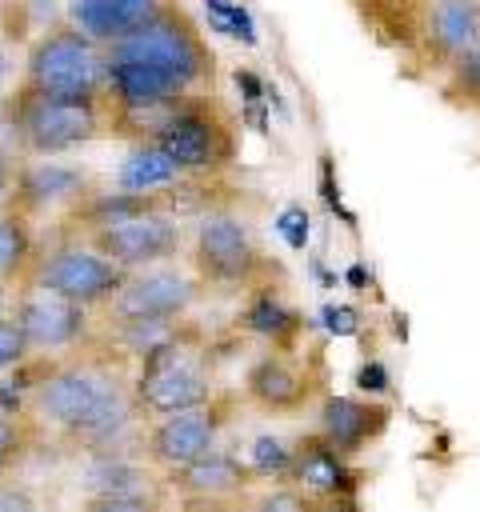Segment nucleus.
I'll return each instance as SVG.
<instances>
[{
    "label": "nucleus",
    "mask_w": 480,
    "mask_h": 512,
    "mask_svg": "<svg viewBox=\"0 0 480 512\" xmlns=\"http://www.w3.org/2000/svg\"><path fill=\"white\" fill-rule=\"evenodd\" d=\"M328 392V360L320 344L300 348H264L248 360L240 376V396L248 412L272 416V420H296L308 416L320 396Z\"/></svg>",
    "instance_id": "nucleus-9"
},
{
    "label": "nucleus",
    "mask_w": 480,
    "mask_h": 512,
    "mask_svg": "<svg viewBox=\"0 0 480 512\" xmlns=\"http://www.w3.org/2000/svg\"><path fill=\"white\" fill-rule=\"evenodd\" d=\"M300 492L316 500V508H356V492L364 484V472L352 464V456L336 452L324 436L312 428L292 440V468L284 476Z\"/></svg>",
    "instance_id": "nucleus-17"
},
{
    "label": "nucleus",
    "mask_w": 480,
    "mask_h": 512,
    "mask_svg": "<svg viewBox=\"0 0 480 512\" xmlns=\"http://www.w3.org/2000/svg\"><path fill=\"white\" fill-rule=\"evenodd\" d=\"M104 120L108 136L148 140L152 128L188 96L216 88V48L184 0H172L140 32L104 44Z\"/></svg>",
    "instance_id": "nucleus-2"
},
{
    "label": "nucleus",
    "mask_w": 480,
    "mask_h": 512,
    "mask_svg": "<svg viewBox=\"0 0 480 512\" xmlns=\"http://www.w3.org/2000/svg\"><path fill=\"white\" fill-rule=\"evenodd\" d=\"M232 344H236L232 336L212 332L196 316H188L168 340L136 356L132 388H136V404L144 420H156V416H168V412H180V408H192L216 396L224 388L220 364L228 360Z\"/></svg>",
    "instance_id": "nucleus-4"
},
{
    "label": "nucleus",
    "mask_w": 480,
    "mask_h": 512,
    "mask_svg": "<svg viewBox=\"0 0 480 512\" xmlns=\"http://www.w3.org/2000/svg\"><path fill=\"white\" fill-rule=\"evenodd\" d=\"M436 84L448 104H480V36L448 64V72Z\"/></svg>",
    "instance_id": "nucleus-24"
},
{
    "label": "nucleus",
    "mask_w": 480,
    "mask_h": 512,
    "mask_svg": "<svg viewBox=\"0 0 480 512\" xmlns=\"http://www.w3.org/2000/svg\"><path fill=\"white\" fill-rule=\"evenodd\" d=\"M84 240L96 252H104L112 264L132 272V268L176 260L188 248V228H184V216L152 208V212H140V216H128V220H116V224H108V228H100Z\"/></svg>",
    "instance_id": "nucleus-14"
},
{
    "label": "nucleus",
    "mask_w": 480,
    "mask_h": 512,
    "mask_svg": "<svg viewBox=\"0 0 480 512\" xmlns=\"http://www.w3.org/2000/svg\"><path fill=\"white\" fill-rule=\"evenodd\" d=\"M172 0H68L64 16L96 44H116L152 24Z\"/></svg>",
    "instance_id": "nucleus-20"
},
{
    "label": "nucleus",
    "mask_w": 480,
    "mask_h": 512,
    "mask_svg": "<svg viewBox=\"0 0 480 512\" xmlns=\"http://www.w3.org/2000/svg\"><path fill=\"white\" fill-rule=\"evenodd\" d=\"M244 460H248V468L256 472L260 484H276V480H284L288 468H292V440L264 432V436H256V440L248 444Z\"/></svg>",
    "instance_id": "nucleus-25"
},
{
    "label": "nucleus",
    "mask_w": 480,
    "mask_h": 512,
    "mask_svg": "<svg viewBox=\"0 0 480 512\" xmlns=\"http://www.w3.org/2000/svg\"><path fill=\"white\" fill-rule=\"evenodd\" d=\"M236 332L260 340L264 348H300L308 344L312 320L288 300V288H260L240 296Z\"/></svg>",
    "instance_id": "nucleus-19"
},
{
    "label": "nucleus",
    "mask_w": 480,
    "mask_h": 512,
    "mask_svg": "<svg viewBox=\"0 0 480 512\" xmlns=\"http://www.w3.org/2000/svg\"><path fill=\"white\" fill-rule=\"evenodd\" d=\"M272 228L284 236V244H288L292 252H304V248H308V236H312V216L304 212V204H288V208L272 220Z\"/></svg>",
    "instance_id": "nucleus-28"
},
{
    "label": "nucleus",
    "mask_w": 480,
    "mask_h": 512,
    "mask_svg": "<svg viewBox=\"0 0 480 512\" xmlns=\"http://www.w3.org/2000/svg\"><path fill=\"white\" fill-rule=\"evenodd\" d=\"M132 372L136 360L96 332L68 352H32L8 372V380L24 392V408L44 424L56 448L80 456H140V436L148 420L136 404Z\"/></svg>",
    "instance_id": "nucleus-1"
},
{
    "label": "nucleus",
    "mask_w": 480,
    "mask_h": 512,
    "mask_svg": "<svg viewBox=\"0 0 480 512\" xmlns=\"http://www.w3.org/2000/svg\"><path fill=\"white\" fill-rule=\"evenodd\" d=\"M172 492V500L188 504V508H220V504H248V496L260 488L256 472L248 468V460L232 448H224V440L216 448H208L204 456H196L184 468H172L160 476Z\"/></svg>",
    "instance_id": "nucleus-15"
},
{
    "label": "nucleus",
    "mask_w": 480,
    "mask_h": 512,
    "mask_svg": "<svg viewBox=\"0 0 480 512\" xmlns=\"http://www.w3.org/2000/svg\"><path fill=\"white\" fill-rule=\"evenodd\" d=\"M104 44H96L88 32H80L68 16L44 24L20 64L16 84H28L36 92L52 96H96L104 100Z\"/></svg>",
    "instance_id": "nucleus-10"
},
{
    "label": "nucleus",
    "mask_w": 480,
    "mask_h": 512,
    "mask_svg": "<svg viewBox=\"0 0 480 512\" xmlns=\"http://www.w3.org/2000/svg\"><path fill=\"white\" fill-rule=\"evenodd\" d=\"M12 148L16 156H68L100 136H108L104 100L96 96H52L28 84L8 92Z\"/></svg>",
    "instance_id": "nucleus-7"
},
{
    "label": "nucleus",
    "mask_w": 480,
    "mask_h": 512,
    "mask_svg": "<svg viewBox=\"0 0 480 512\" xmlns=\"http://www.w3.org/2000/svg\"><path fill=\"white\" fill-rule=\"evenodd\" d=\"M32 356L28 336L20 332V324L12 320V312H0V376H8L16 364H24Z\"/></svg>",
    "instance_id": "nucleus-27"
},
{
    "label": "nucleus",
    "mask_w": 480,
    "mask_h": 512,
    "mask_svg": "<svg viewBox=\"0 0 480 512\" xmlns=\"http://www.w3.org/2000/svg\"><path fill=\"white\" fill-rule=\"evenodd\" d=\"M4 304H12V284L8 280H0V312H4Z\"/></svg>",
    "instance_id": "nucleus-35"
},
{
    "label": "nucleus",
    "mask_w": 480,
    "mask_h": 512,
    "mask_svg": "<svg viewBox=\"0 0 480 512\" xmlns=\"http://www.w3.org/2000/svg\"><path fill=\"white\" fill-rule=\"evenodd\" d=\"M364 28L396 52L400 68L440 80L448 64L480 36V0H352Z\"/></svg>",
    "instance_id": "nucleus-3"
},
{
    "label": "nucleus",
    "mask_w": 480,
    "mask_h": 512,
    "mask_svg": "<svg viewBox=\"0 0 480 512\" xmlns=\"http://www.w3.org/2000/svg\"><path fill=\"white\" fill-rule=\"evenodd\" d=\"M0 156H16V148H12V120H8V92L0 96Z\"/></svg>",
    "instance_id": "nucleus-32"
},
{
    "label": "nucleus",
    "mask_w": 480,
    "mask_h": 512,
    "mask_svg": "<svg viewBox=\"0 0 480 512\" xmlns=\"http://www.w3.org/2000/svg\"><path fill=\"white\" fill-rule=\"evenodd\" d=\"M188 264L212 296H248L260 288H288V264L264 244V232L240 204L208 208L188 236Z\"/></svg>",
    "instance_id": "nucleus-5"
},
{
    "label": "nucleus",
    "mask_w": 480,
    "mask_h": 512,
    "mask_svg": "<svg viewBox=\"0 0 480 512\" xmlns=\"http://www.w3.org/2000/svg\"><path fill=\"white\" fill-rule=\"evenodd\" d=\"M180 180H184L180 164L152 140H132L128 156L112 172V184L124 192H160V188H172Z\"/></svg>",
    "instance_id": "nucleus-21"
},
{
    "label": "nucleus",
    "mask_w": 480,
    "mask_h": 512,
    "mask_svg": "<svg viewBox=\"0 0 480 512\" xmlns=\"http://www.w3.org/2000/svg\"><path fill=\"white\" fill-rule=\"evenodd\" d=\"M204 16H208V28L212 32H220L228 40H240L244 48H256L260 44L256 20L244 8V0H204Z\"/></svg>",
    "instance_id": "nucleus-26"
},
{
    "label": "nucleus",
    "mask_w": 480,
    "mask_h": 512,
    "mask_svg": "<svg viewBox=\"0 0 480 512\" xmlns=\"http://www.w3.org/2000/svg\"><path fill=\"white\" fill-rule=\"evenodd\" d=\"M4 4H8V0H0V16H4Z\"/></svg>",
    "instance_id": "nucleus-36"
},
{
    "label": "nucleus",
    "mask_w": 480,
    "mask_h": 512,
    "mask_svg": "<svg viewBox=\"0 0 480 512\" xmlns=\"http://www.w3.org/2000/svg\"><path fill=\"white\" fill-rule=\"evenodd\" d=\"M208 284L192 272V264H148V268H132L120 284V292L112 296V304L96 316H156V320H180L192 316L204 300H208Z\"/></svg>",
    "instance_id": "nucleus-13"
},
{
    "label": "nucleus",
    "mask_w": 480,
    "mask_h": 512,
    "mask_svg": "<svg viewBox=\"0 0 480 512\" xmlns=\"http://www.w3.org/2000/svg\"><path fill=\"white\" fill-rule=\"evenodd\" d=\"M12 76V52H8V44L0 40V84Z\"/></svg>",
    "instance_id": "nucleus-34"
},
{
    "label": "nucleus",
    "mask_w": 480,
    "mask_h": 512,
    "mask_svg": "<svg viewBox=\"0 0 480 512\" xmlns=\"http://www.w3.org/2000/svg\"><path fill=\"white\" fill-rule=\"evenodd\" d=\"M392 404L376 400V396H348V392H324L320 404L312 408V432L324 436L336 452L344 456H360L372 444L384 440V432L392 428Z\"/></svg>",
    "instance_id": "nucleus-18"
},
{
    "label": "nucleus",
    "mask_w": 480,
    "mask_h": 512,
    "mask_svg": "<svg viewBox=\"0 0 480 512\" xmlns=\"http://www.w3.org/2000/svg\"><path fill=\"white\" fill-rule=\"evenodd\" d=\"M12 320L28 336L32 352H68L96 336V312L44 288H12Z\"/></svg>",
    "instance_id": "nucleus-16"
},
{
    "label": "nucleus",
    "mask_w": 480,
    "mask_h": 512,
    "mask_svg": "<svg viewBox=\"0 0 480 512\" xmlns=\"http://www.w3.org/2000/svg\"><path fill=\"white\" fill-rule=\"evenodd\" d=\"M40 448H52L44 424L20 408V412H4L0 408V488L12 484V476L40 452Z\"/></svg>",
    "instance_id": "nucleus-22"
},
{
    "label": "nucleus",
    "mask_w": 480,
    "mask_h": 512,
    "mask_svg": "<svg viewBox=\"0 0 480 512\" xmlns=\"http://www.w3.org/2000/svg\"><path fill=\"white\" fill-rule=\"evenodd\" d=\"M320 320H324V328L336 332V336H356V332H360V312H356L352 304H328V308L320 312Z\"/></svg>",
    "instance_id": "nucleus-29"
},
{
    "label": "nucleus",
    "mask_w": 480,
    "mask_h": 512,
    "mask_svg": "<svg viewBox=\"0 0 480 512\" xmlns=\"http://www.w3.org/2000/svg\"><path fill=\"white\" fill-rule=\"evenodd\" d=\"M160 144L184 176H224L240 160L244 124L216 88L180 100L148 136Z\"/></svg>",
    "instance_id": "nucleus-6"
},
{
    "label": "nucleus",
    "mask_w": 480,
    "mask_h": 512,
    "mask_svg": "<svg viewBox=\"0 0 480 512\" xmlns=\"http://www.w3.org/2000/svg\"><path fill=\"white\" fill-rule=\"evenodd\" d=\"M32 248H36V228L24 216L0 208V280L16 284L32 260Z\"/></svg>",
    "instance_id": "nucleus-23"
},
{
    "label": "nucleus",
    "mask_w": 480,
    "mask_h": 512,
    "mask_svg": "<svg viewBox=\"0 0 480 512\" xmlns=\"http://www.w3.org/2000/svg\"><path fill=\"white\" fill-rule=\"evenodd\" d=\"M232 80H236V92H240L244 104H260V100H268V88H264V80H260L252 68H236Z\"/></svg>",
    "instance_id": "nucleus-31"
},
{
    "label": "nucleus",
    "mask_w": 480,
    "mask_h": 512,
    "mask_svg": "<svg viewBox=\"0 0 480 512\" xmlns=\"http://www.w3.org/2000/svg\"><path fill=\"white\" fill-rule=\"evenodd\" d=\"M244 408L248 404H244L240 388H220L204 404H192V408H180V412H168V416L148 420L144 424V436H140L144 464L156 476L192 464L196 456H204L208 448H216L224 440V432L240 420Z\"/></svg>",
    "instance_id": "nucleus-11"
},
{
    "label": "nucleus",
    "mask_w": 480,
    "mask_h": 512,
    "mask_svg": "<svg viewBox=\"0 0 480 512\" xmlns=\"http://www.w3.org/2000/svg\"><path fill=\"white\" fill-rule=\"evenodd\" d=\"M388 384H392V376H388V368H384L380 360H364V364H360V372H356V388H360V392L380 396V392H388Z\"/></svg>",
    "instance_id": "nucleus-30"
},
{
    "label": "nucleus",
    "mask_w": 480,
    "mask_h": 512,
    "mask_svg": "<svg viewBox=\"0 0 480 512\" xmlns=\"http://www.w3.org/2000/svg\"><path fill=\"white\" fill-rule=\"evenodd\" d=\"M16 164H20V156H0V200L8 196V188L16 180Z\"/></svg>",
    "instance_id": "nucleus-33"
},
{
    "label": "nucleus",
    "mask_w": 480,
    "mask_h": 512,
    "mask_svg": "<svg viewBox=\"0 0 480 512\" xmlns=\"http://www.w3.org/2000/svg\"><path fill=\"white\" fill-rule=\"evenodd\" d=\"M96 188V176L72 160L60 156H20L16 164V180L8 188V196L0 200V208L24 216L32 228L52 224L56 216H64L84 192Z\"/></svg>",
    "instance_id": "nucleus-12"
},
{
    "label": "nucleus",
    "mask_w": 480,
    "mask_h": 512,
    "mask_svg": "<svg viewBox=\"0 0 480 512\" xmlns=\"http://www.w3.org/2000/svg\"><path fill=\"white\" fill-rule=\"evenodd\" d=\"M124 276L128 272L120 264H112L104 252H96L84 236H64V232L48 228V232H36L32 260L16 284L20 288H44V292L76 300L92 312H104L112 304V296L120 292Z\"/></svg>",
    "instance_id": "nucleus-8"
}]
</instances>
